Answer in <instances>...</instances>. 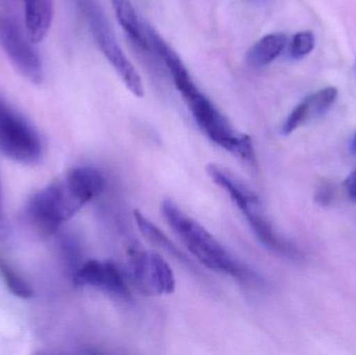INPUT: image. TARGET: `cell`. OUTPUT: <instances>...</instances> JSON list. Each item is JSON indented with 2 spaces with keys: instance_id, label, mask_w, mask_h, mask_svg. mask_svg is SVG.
Listing matches in <instances>:
<instances>
[{
  "instance_id": "277c9868",
  "label": "cell",
  "mask_w": 356,
  "mask_h": 355,
  "mask_svg": "<svg viewBox=\"0 0 356 355\" xmlns=\"http://www.w3.org/2000/svg\"><path fill=\"white\" fill-rule=\"evenodd\" d=\"M207 173L211 179L221 187L232 198L238 210L248 221L257 239L268 249L289 260L300 262L302 254L290 242L284 240L276 233L272 223L261 208L259 196L247 189L243 183H238L229 173L216 165L207 167Z\"/></svg>"
},
{
  "instance_id": "2e32d148",
  "label": "cell",
  "mask_w": 356,
  "mask_h": 355,
  "mask_svg": "<svg viewBox=\"0 0 356 355\" xmlns=\"http://www.w3.org/2000/svg\"><path fill=\"white\" fill-rule=\"evenodd\" d=\"M315 48V35L312 31H300L293 37L290 54L293 58L300 60L311 53Z\"/></svg>"
},
{
  "instance_id": "ffe728a7",
  "label": "cell",
  "mask_w": 356,
  "mask_h": 355,
  "mask_svg": "<svg viewBox=\"0 0 356 355\" xmlns=\"http://www.w3.org/2000/svg\"><path fill=\"white\" fill-rule=\"evenodd\" d=\"M345 188H346L347 193L349 198L353 201H356V170L353 171L345 181Z\"/></svg>"
},
{
  "instance_id": "9a60e30c",
  "label": "cell",
  "mask_w": 356,
  "mask_h": 355,
  "mask_svg": "<svg viewBox=\"0 0 356 355\" xmlns=\"http://www.w3.org/2000/svg\"><path fill=\"white\" fill-rule=\"evenodd\" d=\"M0 274L8 291L17 297L29 299L33 297V290L31 286L21 277L12 267L8 266L2 258H0Z\"/></svg>"
},
{
  "instance_id": "5bb4252c",
  "label": "cell",
  "mask_w": 356,
  "mask_h": 355,
  "mask_svg": "<svg viewBox=\"0 0 356 355\" xmlns=\"http://www.w3.org/2000/svg\"><path fill=\"white\" fill-rule=\"evenodd\" d=\"M338 97V90L334 87L325 88L309 95L303 100L307 106V115L309 118H318L325 114Z\"/></svg>"
},
{
  "instance_id": "8fae6325",
  "label": "cell",
  "mask_w": 356,
  "mask_h": 355,
  "mask_svg": "<svg viewBox=\"0 0 356 355\" xmlns=\"http://www.w3.org/2000/svg\"><path fill=\"white\" fill-rule=\"evenodd\" d=\"M112 3L117 20L125 33L129 35L131 41L138 45V47L149 50L152 45L146 35L145 24L140 21L131 0H112Z\"/></svg>"
},
{
  "instance_id": "8992f818",
  "label": "cell",
  "mask_w": 356,
  "mask_h": 355,
  "mask_svg": "<svg viewBox=\"0 0 356 355\" xmlns=\"http://www.w3.org/2000/svg\"><path fill=\"white\" fill-rule=\"evenodd\" d=\"M0 150L20 164L33 165L42 156L39 133L31 123L0 98Z\"/></svg>"
},
{
  "instance_id": "4fadbf2b",
  "label": "cell",
  "mask_w": 356,
  "mask_h": 355,
  "mask_svg": "<svg viewBox=\"0 0 356 355\" xmlns=\"http://www.w3.org/2000/svg\"><path fill=\"white\" fill-rule=\"evenodd\" d=\"M134 217H135L136 224L138 225V229H140L142 235L150 243L162 248L165 251L170 254L171 256H175L177 260L190 265L188 264L190 263L188 258L182 254V252L175 245V243L154 223H152L147 217L144 216L139 210L134 212Z\"/></svg>"
},
{
  "instance_id": "ac0fdd59",
  "label": "cell",
  "mask_w": 356,
  "mask_h": 355,
  "mask_svg": "<svg viewBox=\"0 0 356 355\" xmlns=\"http://www.w3.org/2000/svg\"><path fill=\"white\" fill-rule=\"evenodd\" d=\"M334 197V188L328 183H324L318 189L315 195L316 202L320 206H330Z\"/></svg>"
},
{
  "instance_id": "30bf717a",
  "label": "cell",
  "mask_w": 356,
  "mask_h": 355,
  "mask_svg": "<svg viewBox=\"0 0 356 355\" xmlns=\"http://www.w3.org/2000/svg\"><path fill=\"white\" fill-rule=\"evenodd\" d=\"M23 24L33 44L43 41L54 19V0H22Z\"/></svg>"
},
{
  "instance_id": "3957f363",
  "label": "cell",
  "mask_w": 356,
  "mask_h": 355,
  "mask_svg": "<svg viewBox=\"0 0 356 355\" xmlns=\"http://www.w3.org/2000/svg\"><path fill=\"white\" fill-rule=\"evenodd\" d=\"M175 83L186 100L197 125L205 135L226 151L255 166L257 154L251 138L236 131L226 117L197 88L190 73L175 79Z\"/></svg>"
},
{
  "instance_id": "7c38bea8",
  "label": "cell",
  "mask_w": 356,
  "mask_h": 355,
  "mask_svg": "<svg viewBox=\"0 0 356 355\" xmlns=\"http://www.w3.org/2000/svg\"><path fill=\"white\" fill-rule=\"evenodd\" d=\"M288 37L282 33H269L261 38L247 52L246 60L252 68H263L271 64L284 51Z\"/></svg>"
},
{
  "instance_id": "9c48e42d",
  "label": "cell",
  "mask_w": 356,
  "mask_h": 355,
  "mask_svg": "<svg viewBox=\"0 0 356 355\" xmlns=\"http://www.w3.org/2000/svg\"><path fill=\"white\" fill-rule=\"evenodd\" d=\"M73 281L77 287L93 288L117 298L131 296L122 271L108 261H88L75 270Z\"/></svg>"
},
{
  "instance_id": "6da1fadb",
  "label": "cell",
  "mask_w": 356,
  "mask_h": 355,
  "mask_svg": "<svg viewBox=\"0 0 356 355\" xmlns=\"http://www.w3.org/2000/svg\"><path fill=\"white\" fill-rule=\"evenodd\" d=\"M106 188L102 171L91 166L71 169L60 181H54L33 194L26 206L29 222L42 235H54L86 204Z\"/></svg>"
},
{
  "instance_id": "7a4b0ae2",
  "label": "cell",
  "mask_w": 356,
  "mask_h": 355,
  "mask_svg": "<svg viewBox=\"0 0 356 355\" xmlns=\"http://www.w3.org/2000/svg\"><path fill=\"white\" fill-rule=\"evenodd\" d=\"M161 210L171 229L201 264L242 281L252 277L246 267L241 265L209 231L184 213L172 200H164Z\"/></svg>"
},
{
  "instance_id": "d6986e66",
  "label": "cell",
  "mask_w": 356,
  "mask_h": 355,
  "mask_svg": "<svg viewBox=\"0 0 356 355\" xmlns=\"http://www.w3.org/2000/svg\"><path fill=\"white\" fill-rule=\"evenodd\" d=\"M17 10V0H0V21L6 17L18 15Z\"/></svg>"
},
{
  "instance_id": "ba28073f",
  "label": "cell",
  "mask_w": 356,
  "mask_h": 355,
  "mask_svg": "<svg viewBox=\"0 0 356 355\" xmlns=\"http://www.w3.org/2000/svg\"><path fill=\"white\" fill-rule=\"evenodd\" d=\"M129 266L137 287L146 295H170L177 283L172 269L159 254L148 250L129 251Z\"/></svg>"
},
{
  "instance_id": "52a82bcc",
  "label": "cell",
  "mask_w": 356,
  "mask_h": 355,
  "mask_svg": "<svg viewBox=\"0 0 356 355\" xmlns=\"http://www.w3.org/2000/svg\"><path fill=\"white\" fill-rule=\"evenodd\" d=\"M0 45L23 76L31 83H41L44 75L41 58L29 40L19 15L0 21Z\"/></svg>"
},
{
  "instance_id": "44dd1931",
  "label": "cell",
  "mask_w": 356,
  "mask_h": 355,
  "mask_svg": "<svg viewBox=\"0 0 356 355\" xmlns=\"http://www.w3.org/2000/svg\"><path fill=\"white\" fill-rule=\"evenodd\" d=\"M351 151L356 156V135L353 138V142H351Z\"/></svg>"
},
{
  "instance_id": "5b68a950",
  "label": "cell",
  "mask_w": 356,
  "mask_h": 355,
  "mask_svg": "<svg viewBox=\"0 0 356 355\" xmlns=\"http://www.w3.org/2000/svg\"><path fill=\"white\" fill-rule=\"evenodd\" d=\"M79 4L102 53L114 67L127 89L137 97H143L144 87L141 77L119 46L102 8L95 0H79Z\"/></svg>"
},
{
  "instance_id": "e0dca14e",
  "label": "cell",
  "mask_w": 356,
  "mask_h": 355,
  "mask_svg": "<svg viewBox=\"0 0 356 355\" xmlns=\"http://www.w3.org/2000/svg\"><path fill=\"white\" fill-rule=\"evenodd\" d=\"M309 120V115H307V106L305 101L296 106L293 112L289 115L286 122L282 125V133L284 135H289L296 131L299 126L305 121Z\"/></svg>"
}]
</instances>
